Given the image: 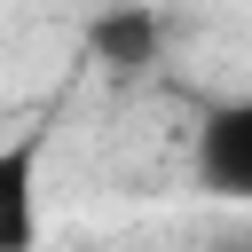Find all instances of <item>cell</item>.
Instances as JSON below:
<instances>
[{"instance_id": "6da1fadb", "label": "cell", "mask_w": 252, "mask_h": 252, "mask_svg": "<svg viewBox=\"0 0 252 252\" xmlns=\"http://www.w3.org/2000/svg\"><path fill=\"white\" fill-rule=\"evenodd\" d=\"M189 173H197L205 197H220V205H252V94L213 102V110L197 118Z\"/></svg>"}, {"instance_id": "277c9868", "label": "cell", "mask_w": 252, "mask_h": 252, "mask_svg": "<svg viewBox=\"0 0 252 252\" xmlns=\"http://www.w3.org/2000/svg\"><path fill=\"white\" fill-rule=\"evenodd\" d=\"M228 252H252V244H228Z\"/></svg>"}, {"instance_id": "7a4b0ae2", "label": "cell", "mask_w": 252, "mask_h": 252, "mask_svg": "<svg viewBox=\"0 0 252 252\" xmlns=\"http://www.w3.org/2000/svg\"><path fill=\"white\" fill-rule=\"evenodd\" d=\"M39 158H47V126H24L16 142H0V252L39 244Z\"/></svg>"}, {"instance_id": "3957f363", "label": "cell", "mask_w": 252, "mask_h": 252, "mask_svg": "<svg viewBox=\"0 0 252 252\" xmlns=\"http://www.w3.org/2000/svg\"><path fill=\"white\" fill-rule=\"evenodd\" d=\"M158 47H165V16L142 8V0H118V8H102V16L87 24V55H94L102 71H118V79L150 71Z\"/></svg>"}]
</instances>
